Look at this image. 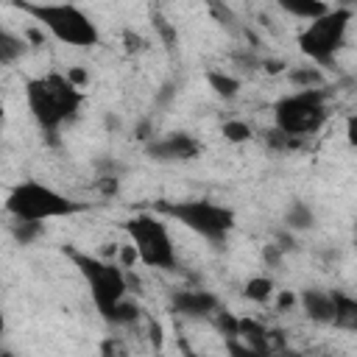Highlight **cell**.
Wrapping results in <instances>:
<instances>
[{"label":"cell","instance_id":"5","mask_svg":"<svg viewBox=\"0 0 357 357\" xmlns=\"http://www.w3.org/2000/svg\"><path fill=\"white\" fill-rule=\"evenodd\" d=\"M64 254L78 268L100 318H106L123 298H128V276L117 262H109L103 257L86 254V251H78V248H64Z\"/></svg>","mask_w":357,"mask_h":357},{"label":"cell","instance_id":"3","mask_svg":"<svg viewBox=\"0 0 357 357\" xmlns=\"http://www.w3.org/2000/svg\"><path fill=\"white\" fill-rule=\"evenodd\" d=\"M3 209L14 218V220H33V223H45V220H56V218H73L89 209V204L75 201L64 192H59L50 184H42L36 178H25L20 184H14L6 195Z\"/></svg>","mask_w":357,"mask_h":357},{"label":"cell","instance_id":"32","mask_svg":"<svg viewBox=\"0 0 357 357\" xmlns=\"http://www.w3.org/2000/svg\"><path fill=\"white\" fill-rule=\"evenodd\" d=\"M0 357H14V354L11 351H0Z\"/></svg>","mask_w":357,"mask_h":357},{"label":"cell","instance_id":"22","mask_svg":"<svg viewBox=\"0 0 357 357\" xmlns=\"http://www.w3.org/2000/svg\"><path fill=\"white\" fill-rule=\"evenodd\" d=\"M223 343H226V354H229V357H284V354H273V351L248 349V346H243L240 340H223Z\"/></svg>","mask_w":357,"mask_h":357},{"label":"cell","instance_id":"31","mask_svg":"<svg viewBox=\"0 0 357 357\" xmlns=\"http://www.w3.org/2000/svg\"><path fill=\"white\" fill-rule=\"evenodd\" d=\"M3 332H6V315H3V310H0V337H3Z\"/></svg>","mask_w":357,"mask_h":357},{"label":"cell","instance_id":"21","mask_svg":"<svg viewBox=\"0 0 357 357\" xmlns=\"http://www.w3.org/2000/svg\"><path fill=\"white\" fill-rule=\"evenodd\" d=\"M265 145H268L273 153H290V151H298V148H301V139L287 137V134L271 128V131H265Z\"/></svg>","mask_w":357,"mask_h":357},{"label":"cell","instance_id":"33","mask_svg":"<svg viewBox=\"0 0 357 357\" xmlns=\"http://www.w3.org/2000/svg\"><path fill=\"white\" fill-rule=\"evenodd\" d=\"M0 117H3V103H0Z\"/></svg>","mask_w":357,"mask_h":357},{"label":"cell","instance_id":"17","mask_svg":"<svg viewBox=\"0 0 357 357\" xmlns=\"http://www.w3.org/2000/svg\"><path fill=\"white\" fill-rule=\"evenodd\" d=\"M206 81H209V86L215 89V95L218 98H223V100H231V98H237V92H240V78H234V75H229V73H223V70H209L206 73Z\"/></svg>","mask_w":357,"mask_h":357},{"label":"cell","instance_id":"28","mask_svg":"<svg viewBox=\"0 0 357 357\" xmlns=\"http://www.w3.org/2000/svg\"><path fill=\"white\" fill-rule=\"evenodd\" d=\"M178 346H181V357H204V354H198V351H195V349H192L187 340H181Z\"/></svg>","mask_w":357,"mask_h":357},{"label":"cell","instance_id":"4","mask_svg":"<svg viewBox=\"0 0 357 357\" xmlns=\"http://www.w3.org/2000/svg\"><path fill=\"white\" fill-rule=\"evenodd\" d=\"M20 11L33 17L53 39L70 47H98L100 31L98 22L73 3H17Z\"/></svg>","mask_w":357,"mask_h":357},{"label":"cell","instance_id":"14","mask_svg":"<svg viewBox=\"0 0 357 357\" xmlns=\"http://www.w3.org/2000/svg\"><path fill=\"white\" fill-rule=\"evenodd\" d=\"M28 50V39L8 31L6 25H0V64H14L25 56Z\"/></svg>","mask_w":357,"mask_h":357},{"label":"cell","instance_id":"9","mask_svg":"<svg viewBox=\"0 0 357 357\" xmlns=\"http://www.w3.org/2000/svg\"><path fill=\"white\" fill-rule=\"evenodd\" d=\"M201 151H204V145L187 131H173V134L151 139L145 145V153L156 162H192L201 156Z\"/></svg>","mask_w":357,"mask_h":357},{"label":"cell","instance_id":"25","mask_svg":"<svg viewBox=\"0 0 357 357\" xmlns=\"http://www.w3.org/2000/svg\"><path fill=\"white\" fill-rule=\"evenodd\" d=\"M173 92H176V89H173V84H165V86H162V92L156 95V103H159V106H165V103L173 98Z\"/></svg>","mask_w":357,"mask_h":357},{"label":"cell","instance_id":"10","mask_svg":"<svg viewBox=\"0 0 357 357\" xmlns=\"http://www.w3.org/2000/svg\"><path fill=\"white\" fill-rule=\"evenodd\" d=\"M170 310L181 318H212L220 310V298L212 290H173L170 293Z\"/></svg>","mask_w":357,"mask_h":357},{"label":"cell","instance_id":"1","mask_svg":"<svg viewBox=\"0 0 357 357\" xmlns=\"http://www.w3.org/2000/svg\"><path fill=\"white\" fill-rule=\"evenodd\" d=\"M25 103L39 131L56 142L61 128L78 117L84 106V89L73 86L61 73H45L25 81Z\"/></svg>","mask_w":357,"mask_h":357},{"label":"cell","instance_id":"18","mask_svg":"<svg viewBox=\"0 0 357 357\" xmlns=\"http://www.w3.org/2000/svg\"><path fill=\"white\" fill-rule=\"evenodd\" d=\"M273 293H276V284L271 276H251L243 287V296L254 304H268L273 298Z\"/></svg>","mask_w":357,"mask_h":357},{"label":"cell","instance_id":"19","mask_svg":"<svg viewBox=\"0 0 357 357\" xmlns=\"http://www.w3.org/2000/svg\"><path fill=\"white\" fill-rule=\"evenodd\" d=\"M8 231H11V237H14L20 245H31V243H36V240L45 234V223H33V220H14Z\"/></svg>","mask_w":357,"mask_h":357},{"label":"cell","instance_id":"11","mask_svg":"<svg viewBox=\"0 0 357 357\" xmlns=\"http://www.w3.org/2000/svg\"><path fill=\"white\" fill-rule=\"evenodd\" d=\"M296 301L301 304V312H304L307 321H312V324H332V315H335L332 290L307 287V290H301V296Z\"/></svg>","mask_w":357,"mask_h":357},{"label":"cell","instance_id":"6","mask_svg":"<svg viewBox=\"0 0 357 357\" xmlns=\"http://www.w3.org/2000/svg\"><path fill=\"white\" fill-rule=\"evenodd\" d=\"M329 98L332 92L326 86L298 89L293 95H284L273 106V128L296 139L318 134L329 120Z\"/></svg>","mask_w":357,"mask_h":357},{"label":"cell","instance_id":"16","mask_svg":"<svg viewBox=\"0 0 357 357\" xmlns=\"http://www.w3.org/2000/svg\"><path fill=\"white\" fill-rule=\"evenodd\" d=\"M287 78H290V84L296 89H318V86H326V78H324L321 67H312V64L287 70Z\"/></svg>","mask_w":357,"mask_h":357},{"label":"cell","instance_id":"7","mask_svg":"<svg viewBox=\"0 0 357 357\" xmlns=\"http://www.w3.org/2000/svg\"><path fill=\"white\" fill-rule=\"evenodd\" d=\"M123 229L131 240L137 262H142L145 268H153V271H176L178 268L176 245H173L170 229L162 220V215L148 212V209L137 212L128 220H123Z\"/></svg>","mask_w":357,"mask_h":357},{"label":"cell","instance_id":"30","mask_svg":"<svg viewBox=\"0 0 357 357\" xmlns=\"http://www.w3.org/2000/svg\"><path fill=\"white\" fill-rule=\"evenodd\" d=\"M106 126H109V128H117V126H120V120H117V117H112V114H109V117H106Z\"/></svg>","mask_w":357,"mask_h":357},{"label":"cell","instance_id":"12","mask_svg":"<svg viewBox=\"0 0 357 357\" xmlns=\"http://www.w3.org/2000/svg\"><path fill=\"white\" fill-rule=\"evenodd\" d=\"M332 301H335L332 326H337L343 332H354L357 329V298L343 290H332Z\"/></svg>","mask_w":357,"mask_h":357},{"label":"cell","instance_id":"15","mask_svg":"<svg viewBox=\"0 0 357 357\" xmlns=\"http://www.w3.org/2000/svg\"><path fill=\"white\" fill-rule=\"evenodd\" d=\"M284 226L293 229V231H304V229H312L315 226V212L307 201H293L284 212Z\"/></svg>","mask_w":357,"mask_h":357},{"label":"cell","instance_id":"27","mask_svg":"<svg viewBox=\"0 0 357 357\" xmlns=\"http://www.w3.org/2000/svg\"><path fill=\"white\" fill-rule=\"evenodd\" d=\"M276 304H279V310H287V307H293V304H296V296H293V293H287V290H282Z\"/></svg>","mask_w":357,"mask_h":357},{"label":"cell","instance_id":"8","mask_svg":"<svg viewBox=\"0 0 357 357\" xmlns=\"http://www.w3.org/2000/svg\"><path fill=\"white\" fill-rule=\"evenodd\" d=\"M351 20H354V11L349 6L329 8L324 17L304 25V31L298 33V50L312 64L329 67L335 61V56L340 53V47L346 45V33H349Z\"/></svg>","mask_w":357,"mask_h":357},{"label":"cell","instance_id":"24","mask_svg":"<svg viewBox=\"0 0 357 357\" xmlns=\"http://www.w3.org/2000/svg\"><path fill=\"white\" fill-rule=\"evenodd\" d=\"M282 257H284V251L276 245V243H271V245H265V251H262V259L273 268V265H279L282 262Z\"/></svg>","mask_w":357,"mask_h":357},{"label":"cell","instance_id":"23","mask_svg":"<svg viewBox=\"0 0 357 357\" xmlns=\"http://www.w3.org/2000/svg\"><path fill=\"white\" fill-rule=\"evenodd\" d=\"M153 28L159 31V36H162L165 47H173V45H176V28H173L167 20H162V17H153Z\"/></svg>","mask_w":357,"mask_h":357},{"label":"cell","instance_id":"2","mask_svg":"<svg viewBox=\"0 0 357 357\" xmlns=\"http://www.w3.org/2000/svg\"><path fill=\"white\" fill-rule=\"evenodd\" d=\"M156 215H165L170 220H178L187 231L198 234L215 248H223L229 243V234L237 226V215L226 204H215L209 198H184V201H156Z\"/></svg>","mask_w":357,"mask_h":357},{"label":"cell","instance_id":"20","mask_svg":"<svg viewBox=\"0 0 357 357\" xmlns=\"http://www.w3.org/2000/svg\"><path fill=\"white\" fill-rule=\"evenodd\" d=\"M220 134H223V139L240 145V142H248V139L254 137V128H251L245 120H226V123L220 126Z\"/></svg>","mask_w":357,"mask_h":357},{"label":"cell","instance_id":"26","mask_svg":"<svg viewBox=\"0 0 357 357\" xmlns=\"http://www.w3.org/2000/svg\"><path fill=\"white\" fill-rule=\"evenodd\" d=\"M137 139L151 142V120H142V123L137 126Z\"/></svg>","mask_w":357,"mask_h":357},{"label":"cell","instance_id":"13","mask_svg":"<svg viewBox=\"0 0 357 357\" xmlns=\"http://www.w3.org/2000/svg\"><path fill=\"white\" fill-rule=\"evenodd\" d=\"M279 8L284 14H290V17H298V20L312 22V20L324 17L332 6L329 3H321V0H279Z\"/></svg>","mask_w":357,"mask_h":357},{"label":"cell","instance_id":"29","mask_svg":"<svg viewBox=\"0 0 357 357\" xmlns=\"http://www.w3.org/2000/svg\"><path fill=\"white\" fill-rule=\"evenodd\" d=\"M265 70L268 73H282L284 70V61H265Z\"/></svg>","mask_w":357,"mask_h":357}]
</instances>
